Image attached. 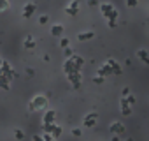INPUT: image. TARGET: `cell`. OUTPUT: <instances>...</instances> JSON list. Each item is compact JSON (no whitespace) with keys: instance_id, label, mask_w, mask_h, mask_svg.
Listing matches in <instances>:
<instances>
[{"instance_id":"obj_31","label":"cell","mask_w":149,"mask_h":141,"mask_svg":"<svg viewBox=\"0 0 149 141\" xmlns=\"http://www.w3.org/2000/svg\"><path fill=\"white\" fill-rule=\"evenodd\" d=\"M137 6V0H128V7H135Z\"/></svg>"},{"instance_id":"obj_10","label":"cell","mask_w":149,"mask_h":141,"mask_svg":"<svg viewBox=\"0 0 149 141\" xmlns=\"http://www.w3.org/2000/svg\"><path fill=\"white\" fill-rule=\"evenodd\" d=\"M68 80L72 81L74 87H79V85H81V74H79V70H77V73H72V74L68 76Z\"/></svg>"},{"instance_id":"obj_7","label":"cell","mask_w":149,"mask_h":141,"mask_svg":"<svg viewBox=\"0 0 149 141\" xmlns=\"http://www.w3.org/2000/svg\"><path fill=\"white\" fill-rule=\"evenodd\" d=\"M111 132H114V134H123V132H125V125H123L121 122H114V123L111 125Z\"/></svg>"},{"instance_id":"obj_22","label":"cell","mask_w":149,"mask_h":141,"mask_svg":"<svg viewBox=\"0 0 149 141\" xmlns=\"http://www.w3.org/2000/svg\"><path fill=\"white\" fill-rule=\"evenodd\" d=\"M42 137H44V141H56V139H54V136H53V134H44V136H42Z\"/></svg>"},{"instance_id":"obj_8","label":"cell","mask_w":149,"mask_h":141,"mask_svg":"<svg viewBox=\"0 0 149 141\" xmlns=\"http://www.w3.org/2000/svg\"><path fill=\"white\" fill-rule=\"evenodd\" d=\"M77 9H79V4H77V2H72L70 6L65 7V13H68L70 16H76V14H77Z\"/></svg>"},{"instance_id":"obj_27","label":"cell","mask_w":149,"mask_h":141,"mask_svg":"<svg viewBox=\"0 0 149 141\" xmlns=\"http://www.w3.org/2000/svg\"><path fill=\"white\" fill-rule=\"evenodd\" d=\"M72 53H74V49H72V48H67V49H65V55H67V56H70V58H72Z\"/></svg>"},{"instance_id":"obj_9","label":"cell","mask_w":149,"mask_h":141,"mask_svg":"<svg viewBox=\"0 0 149 141\" xmlns=\"http://www.w3.org/2000/svg\"><path fill=\"white\" fill-rule=\"evenodd\" d=\"M100 9H102V13H104V16H105V18H109V16L116 11L111 4H102V6H100Z\"/></svg>"},{"instance_id":"obj_2","label":"cell","mask_w":149,"mask_h":141,"mask_svg":"<svg viewBox=\"0 0 149 141\" xmlns=\"http://www.w3.org/2000/svg\"><path fill=\"white\" fill-rule=\"evenodd\" d=\"M63 70H65V73H67V74L70 76L72 73H77L79 69H77L76 62H74V58H68V60H67V63H65V67H63Z\"/></svg>"},{"instance_id":"obj_11","label":"cell","mask_w":149,"mask_h":141,"mask_svg":"<svg viewBox=\"0 0 149 141\" xmlns=\"http://www.w3.org/2000/svg\"><path fill=\"white\" fill-rule=\"evenodd\" d=\"M119 104H121V109H123V115H125V116H128V115L132 113V108H130V104L126 102V99H119Z\"/></svg>"},{"instance_id":"obj_12","label":"cell","mask_w":149,"mask_h":141,"mask_svg":"<svg viewBox=\"0 0 149 141\" xmlns=\"http://www.w3.org/2000/svg\"><path fill=\"white\" fill-rule=\"evenodd\" d=\"M93 37H95V34H93V32H83V34H79V35H77V41L84 42V41H90V39H93Z\"/></svg>"},{"instance_id":"obj_3","label":"cell","mask_w":149,"mask_h":141,"mask_svg":"<svg viewBox=\"0 0 149 141\" xmlns=\"http://www.w3.org/2000/svg\"><path fill=\"white\" fill-rule=\"evenodd\" d=\"M97 118H98V115L97 113H88L86 116H84V127H93L95 123H97Z\"/></svg>"},{"instance_id":"obj_25","label":"cell","mask_w":149,"mask_h":141,"mask_svg":"<svg viewBox=\"0 0 149 141\" xmlns=\"http://www.w3.org/2000/svg\"><path fill=\"white\" fill-rule=\"evenodd\" d=\"M2 88H4V90H9V81H6L4 76H2Z\"/></svg>"},{"instance_id":"obj_5","label":"cell","mask_w":149,"mask_h":141,"mask_svg":"<svg viewBox=\"0 0 149 141\" xmlns=\"http://www.w3.org/2000/svg\"><path fill=\"white\" fill-rule=\"evenodd\" d=\"M16 73H13V69H11V65L7 63V62H2V76H7V80L11 78V76H14Z\"/></svg>"},{"instance_id":"obj_29","label":"cell","mask_w":149,"mask_h":141,"mask_svg":"<svg viewBox=\"0 0 149 141\" xmlns=\"http://www.w3.org/2000/svg\"><path fill=\"white\" fill-rule=\"evenodd\" d=\"M72 134L79 137V136H81V129H72Z\"/></svg>"},{"instance_id":"obj_6","label":"cell","mask_w":149,"mask_h":141,"mask_svg":"<svg viewBox=\"0 0 149 141\" xmlns=\"http://www.w3.org/2000/svg\"><path fill=\"white\" fill-rule=\"evenodd\" d=\"M33 13H35V4L30 2V4H26V6L23 7V18H30Z\"/></svg>"},{"instance_id":"obj_20","label":"cell","mask_w":149,"mask_h":141,"mask_svg":"<svg viewBox=\"0 0 149 141\" xmlns=\"http://www.w3.org/2000/svg\"><path fill=\"white\" fill-rule=\"evenodd\" d=\"M14 137H16V139H23V137H25L23 130H19V129H18V130H14Z\"/></svg>"},{"instance_id":"obj_33","label":"cell","mask_w":149,"mask_h":141,"mask_svg":"<svg viewBox=\"0 0 149 141\" xmlns=\"http://www.w3.org/2000/svg\"><path fill=\"white\" fill-rule=\"evenodd\" d=\"M126 141H133V139H126Z\"/></svg>"},{"instance_id":"obj_14","label":"cell","mask_w":149,"mask_h":141,"mask_svg":"<svg viewBox=\"0 0 149 141\" xmlns=\"http://www.w3.org/2000/svg\"><path fill=\"white\" fill-rule=\"evenodd\" d=\"M42 122H44V123H53V122H54V111H51V109H49V111L44 115Z\"/></svg>"},{"instance_id":"obj_4","label":"cell","mask_w":149,"mask_h":141,"mask_svg":"<svg viewBox=\"0 0 149 141\" xmlns=\"http://www.w3.org/2000/svg\"><path fill=\"white\" fill-rule=\"evenodd\" d=\"M109 74H114V70H112V67H111L109 63H104V65L98 69V76L105 78V76H109Z\"/></svg>"},{"instance_id":"obj_23","label":"cell","mask_w":149,"mask_h":141,"mask_svg":"<svg viewBox=\"0 0 149 141\" xmlns=\"http://www.w3.org/2000/svg\"><path fill=\"white\" fill-rule=\"evenodd\" d=\"M39 23H40V25H46V23H47V14L40 16V18H39Z\"/></svg>"},{"instance_id":"obj_18","label":"cell","mask_w":149,"mask_h":141,"mask_svg":"<svg viewBox=\"0 0 149 141\" xmlns=\"http://www.w3.org/2000/svg\"><path fill=\"white\" fill-rule=\"evenodd\" d=\"M54 129H56V125H54V123H44V130H46V132L53 134V132H54Z\"/></svg>"},{"instance_id":"obj_28","label":"cell","mask_w":149,"mask_h":141,"mask_svg":"<svg viewBox=\"0 0 149 141\" xmlns=\"http://www.w3.org/2000/svg\"><path fill=\"white\" fill-rule=\"evenodd\" d=\"M126 102H128V104L132 106V104L135 102V97H133V95H130V97H126Z\"/></svg>"},{"instance_id":"obj_17","label":"cell","mask_w":149,"mask_h":141,"mask_svg":"<svg viewBox=\"0 0 149 141\" xmlns=\"http://www.w3.org/2000/svg\"><path fill=\"white\" fill-rule=\"evenodd\" d=\"M33 46H35L33 37H32V35H28V37L25 39V48H28V49H30V48H33Z\"/></svg>"},{"instance_id":"obj_15","label":"cell","mask_w":149,"mask_h":141,"mask_svg":"<svg viewBox=\"0 0 149 141\" xmlns=\"http://www.w3.org/2000/svg\"><path fill=\"white\" fill-rule=\"evenodd\" d=\"M107 63H109V65L112 67V70H114V74H121V67H119V65H118V63H116L114 60H109Z\"/></svg>"},{"instance_id":"obj_26","label":"cell","mask_w":149,"mask_h":141,"mask_svg":"<svg viewBox=\"0 0 149 141\" xmlns=\"http://www.w3.org/2000/svg\"><path fill=\"white\" fill-rule=\"evenodd\" d=\"M60 134H61V129H60V127H56V129H54V132H53L54 139H58V137H60Z\"/></svg>"},{"instance_id":"obj_16","label":"cell","mask_w":149,"mask_h":141,"mask_svg":"<svg viewBox=\"0 0 149 141\" xmlns=\"http://www.w3.org/2000/svg\"><path fill=\"white\" fill-rule=\"evenodd\" d=\"M137 56H139L142 62H147V60H149V58H147V51H146V49H139V51H137Z\"/></svg>"},{"instance_id":"obj_24","label":"cell","mask_w":149,"mask_h":141,"mask_svg":"<svg viewBox=\"0 0 149 141\" xmlns=\"http://www.w3.org/2000/svg\"><path fill=\"white\" fill-rule=\"evenodd\" d=\"M93 83L95 85H100V83H104V78L102 76H97V78H93Z\"/></svg>"},{"instance_id":"obj_13","label":"cell","mask_w":149,"mask_h":141,"mask_svg":"<svg viewBox=\"0 0 149 141\" xmlns=\"http://www.w3.org/2000/svg\"><path fill=\"white\" fill-rule=\"evenodd\" d=\"M61 34H63V25H53V28H51V35L60 37Z\"/></svg>"},{"instance_id":"obj_19","label":"cell","mask_w":149,"mask_h":141,"mask_svg":"<svg viewBox=\"0 0 149 141\" xmlns=\"http://www.w3.org/2000/svg\"><path fill=\"white\" fill-rule=\"evenodd\" d=\"M74 58V62H76V65H77V69L81 70V65L84 63V60H83V56H72Z\"/></svg>"},{"instance_id":"obj_1","label":"cell","mask_w":149,"mask_h":141,"mask_svg":"<svg viewBox=\"0 0 149 141\" xmlns=\"http://www.w3.org/2000/svg\"><path fill=\"white\" fill-rule=\"evenodd\" d=\"M46 104V97H42V95H37L30 104H28V109L30 111H33V109H37V108H42Z\"/></svg>"},{"instance_id":"obj_21","label":"cell","mask_w":149,"mask_h":141,"mask_svg":"<svg viewBox=\"0 0 149 141\" xmlns=\"http://www.w3.org/2000/svg\"><path fill=\"white\" fill-rule=\"evenodd\" d=\"M60 46H61L63 49H67V48H68V39H65V37H63V39L60 41Z\"/></svg>"},{"instance_id":"obj_30","label":"cell","mask_w":149,"mask_h":141,"mask_svg":"<svg viewBox=\"0 0 149 141\" xmlns=\"http://www.w3.org/2000/svg\"><path fill=\"white\" fill-rule=\"evenodd\" d=\"M0 9H2V11L9 9V2H2V6H0Z\"/></svg>"},{"instance_id":"obj_32","label":"cell","mask_w":149,"mask_h":141,"mask_svg":"<svg viewBox=\"0 0 149 141\" xmlns=\"http://www.w3.org/2000/svg\"><path fill=\"white\" fill-rule=\"evenodd\" d=\"M88 6L93 7V6H97V2H95V0H88Z\"/></svg>"}]
</instances>
